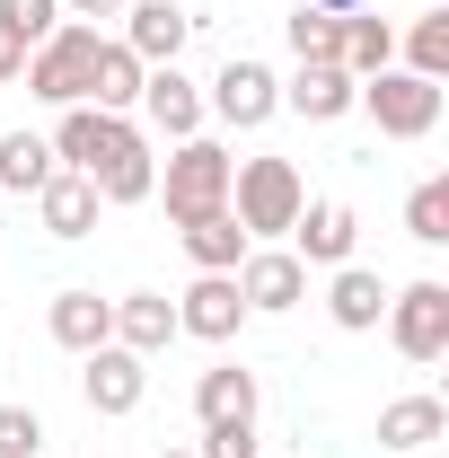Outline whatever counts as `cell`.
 <instances>
[{"mask_svg": "<svg viewBox=\"0 0 449 458\" xmlns=\"http://www.w3.org/2000/svg\"><path fill=\"white\" fill-rule=\"evenodd\" d=\"M194 458H256V423H203Z\"/></svg>", "mask_w": 449, "mask_h": 458, "instance_id": "obj_31", "label": "cell"}, {"mask_svg": "<svg viewBox=\"0 0 449 458\" xmlns=\"http://www.w3.org/2000/svg\"><path fill=\"white\" fill-rule=\"evenodd\" d=\"M441 432H449V405L441 397H388V405H379V441H388V450H432Z\"/></svg>", "mask_w": 449, "mask_h": 458, "instance_id": "obj_23", "label": "cell"}, {"mask_svg": "<svg viewBox=\"0 0 449 458\" xmlns=\"http://www.w3.org/2000/svg\"><path fill=\"white\" fill-rule=\"evenodd\" d=\"M89 62H97V27L89 18H62L54 36L27 54V89L45 106H89Z\"/></svg>", "mask_w": 449, "mask_h": 458, "instance_id": "obj_3", "label": "cell"}, {"mask_svg": "<svg viewBox=\"0 0 449 458\" xmlns=\"http://www.w3.org/2000/svg\"><path fill=\"white\" fill-rule=\"evenodd\" d=\"M45 327H54L62 352H97V344H114V300H97V291H54Z\"/></svg>", "mask_w": 449, "mask_h": 458, "instance_id": "obj_17", "label": "cell"}, {"mask_svg": "<svg viewBox=\"0 0 449 458\" xmlns=\"http://www.w3.org/2000/svg\"><path fill=\"white\" fill-rule=\"evenodd\" d=\"M238 300L265 309V318H282V309L309 300V265H300L291 247H247V256H238Z\"/></svg>", "mask_w": 449, "mask_h": 458, "instance_id": "obj_8", "label": "cell"}, {"mask_svg": "<svg viewBox=\"0 0 449 458\" xmlns=\"http://www.w3.org/2000/svg\"><path fill=\"white\" fill-rule=\"evenodd\" d=\"M132 0H62V18H123Z\"/></svg>", "mask_w": 449, "mask_h": 458, "instance_id": "obj_32", "label": "cell"}, {"mask_svg": "<svg viewBox=\"0 0 449 458\" xmlns=\"http://www.w3.org/2000/svg\"><path fill=\"white\" fill-rule=\"evenodd\" d=\"M106 203H150V185H159V159H150V132L132 123L123 141H114L106 159H97V176H89Z\"/></svg>", "mask_w": 449, "mask_h": 458, "instance_id": "obj_16", "label": "cell"}, {"mask_svg": "<svg viewBox=\"0 0 449 458\" xmlns=\"http://www.w3.org/2000/svg\"><path fill=\"white\" fill-rule=\"evenodd\" d=\"M282 36H291V54H300V62H335L343 18H335V9H309V0H300V9L282 18Z\"/></svg>", "mask_w": 449, "mask_h": 458, "instance_id": "obj_27", "label": "cell"}, {"mask_svg": "<svg viewBox=\"0 0 449 458\" xmlns=\"http://www.w3.org/2000/svg\"><path fill=\"white\" fill-rule=\"evenodd\" d=\"M18 71H27V45H18V36L0 27V80H18Z\"/></svg>", "mask_w": 449, "mask_h": 458, "instance_id": "obj_33", "label": "cell"}, {"mask_svg": "<svg viewBox=\"0 0 449 458\" xmlns=\"http://www.w3.org/2000/svg\"><path fill=\"white\" fill-rule=\"evenodd\" d=\"M89 370H80V397L89 414H132V405L150 397V361L141 352H123V344H97V352H80Z\"/></svg>", "mask_w": 449, "mask_h": 458, "instance_id": "obj_7", "label": "cell"}, {"mask_svg": "<svg viewBox=\"0 0 449 458\" xmlns=\"http://www.w3.org/2000/svg\"><path fill=\"white\" fill-rule=\"evenodd\" d=\"M54 176V141L45 132H0V194H36Z\"/></svg>", "mask_w": 449, "mask_h": 458, "instance_id": "obj_25", "label": "cell"}, {"mask_svg": "<svg viewBox=\"0 0 449 458\" xmlns=\"http://www.w3.org/2000/svg\"><path fill=\"white\" fill-rule=\"evenodd\" d=\"M0 27H9L27 54H36V45H45V36L62 27V0H0Z\"/></svg>", "mask_w": 449, "mask_h": 458, "instance_id": "obj_29", "label": "cell"}, {"mask_svg": "<svg viewBox=\"0 0 449 458\" xmlns=\"http://www.w3.org/2000/svg\"><path fill=\"white\" fill-rule=\"evenodd\" d=\"M326 318H335L343 335H370V327L388 318V283H379L370 265H335V291H326Z\"/></svg>", "mask_w": 449, "mask_h": 458, "instance_id": "obj_19", "label": "cell"}, {"mask_svg": "<svg viewBox=\"0 0 449 458\" xmlns=\"http://www.w3.org/2000/svg\"><path fill=\"white\" fill-rule=\"evenodd\" d=\"M405 229H414L423 247H441V238H449V176H423V185L405 194Z\"/></svg>", "mask_w": 449, "mask_h": 458, "instance_id": "obj_28", "label": "cell"}, {"mask_svg": "<svg viewBox=\"0 0 449 458\" xmlns=\"http://www.w3.org/2000/svg\"><path fill=\"white\" fill-rule=\"evenodd\" d=\"M141 114H150L159 141H194V132H203V89H194L176 62H159V71L141 80Z\"/></svg>", "mask_w": 449, "mask_h": 458, "instance_id": "obj_11", "label": "cell"}, {"mask_svg": "<svg viewBox=\"0 0 449 458\" xmlns=\"http://www.w3.org/2000/svg\"><path fill=\"white\" fill-rule=\"evenodd\" d=\"M238 327H247V300H238V274H194V291L176 300V335L229 344Z\"/></svg>", "mask_w": 449, "mask_h": 458, "instance_id": "obj_10", "label": "cell"}, {"mask_svg": "<svg viewBox=\"0 0 449 458\" xmlns=\"http://www.w3.org/2000/svg\"><path fill=\"white\" fill-rule=\"evenodd\" d=\"M352 247H361V221L343 203H300V221H291V256L300 265H352Z\"/></svg>", "mask_w": 449, "mask_h": 458, "instance_id": "obj_14", "label": "cell"}, {"mask_svg": "<svg viewBox=\"0 0 449 458\" xmlns=\"http://www.w3.org/2000/svg\"><path fill=\"white\" fill-rule=\"evenodd\" d=\"M405 71L414 80H449V9H423L405 27Z\"/></svg>", "mask_w": 449, "mask_h": 458, "instance_id": "obj_26", "label": "cell"}, {"mask_svg": "<svg viewBox=\"0 0 449 458\" xmlns=\"http://www.w3.org/2000/svg\"><path fill=\"white\" fill-rule=\"evenodd\" d=\"M176 238H185V256H194V274H238V256L256 247V238H247V229L229 221V212H203V221H185Z\"/></svg>", "mask_w": 449, "mask_h": 458, "instance_id": "obj_20", "label": "cell"}, {"mask_svg": "<svg viewBox=\"0 0 449 458\" xmlns=\"http://www.w3.org/2000/svg\"><path fill=\"white\" fill-rule=\"evenodd\" d=\"M229 168H238V159H229L221 141L194 132V141H176V150H168V168H159L150 194H168V221L185 229V221H203V212H229Z\"/></svg>", "mask_w": 449, "mask_h": 458, "instance_id": "obj_2", "label": "cell"}, {"mask_svg": "<svg viewBox=\"0 0 449 458\" xmlns=\"http://www.w3.org/2000/svg\"><path fill=\"white\" fill-rule=\"evenodd\" d=\"M159 458H194V450H159Z\"/></svg>", "mask_w": 449, "mask_h": 458, "instance_id": "obj_35", "label": "cell"}, {"mask_svg": "<svg viewBox=\"0 0 449 458\" xmlns=\"http://www.w3.org/2000/svg\"><path fill=\"white\" fill-rule=\"evenodd\" d=\"M114 344L123 352H168L176 344V300H159V291H132V300H114Z\"/></svg>", "mask_w": 449, "mask_h": 458, "instance_id": "obj_18", "label": "cell"}, {"mask_svg": "<svg viewBox=\"0 0 449 458\" xmlns=\"http://www.w3.org/2000/svg\"><path fill=\"white\" fill-rule=\"evenodd\" d=\"M335 62L352 71V80L388 71V62H396V27H388V18H361V9H352V18H343V45H335Z\"/></svg>", "mask_w": 449, "mask_h": 458, "instance_id": "obj_24", "label": "cell"}, {"mask_svg": "<svg viewBox=\"0 0 449 458\" xmlns=\"http://www.w3.org/2000/svg\"><path fill=\"white\" fill-rule=\"evenodd\" d=\"M203 114H221L229 132H256V123H274V114H282V80L265 71V62L229 54V62H221V80L203 89Z\"/></svg>", "mask_w": 449, "mask_h": 458, "instance_id": "obj_5", "label": "cell"}, {"mask_svg": "<svg viewBox=\"0 0 449 458\" xmlns=\"http://www.w3.org/2000/svg\"><path fill=\"white\" fill-rule=\"evenodd\" d=\"M123 132H132V123H123V114H106V106H62V123H54V168L97 176V159H106Z\"/></svg>", "mask_w": 449, "mask_h": 458, "instance_id": "obj_12", "label": "cell"}, {"mask_svg": "<svg viewBox=\"0 0 449 458\" xmlns=\"http://www.w3.org/2000/svg\"><path fill=\"white\" fill-rule=\"evenodd\" d=\"M36 450H45V423L27 405H0V458H36Z\"/></svg>", "mask_w": 449, "mask_h": 458, "instance_id": "obj_30", "label": "cell"}, {"mask_svg": "<svg viewBox=\"0 0 449 458\" xmlns=\"http://www.w3.org/2000/svg\"><path fill=\"white\" fill-rule=\"evenodd\" d=\"M309 9H335V18H352V9H370V0H309Z\"/></svg>", "mask_w": 449, "mask_h": 458, "instance_id": "obj_34", "label": "cell"}, {"mask_svg": "<svg viewBox=\"0 0 449 458\" xmlns=\"http://www.w3.org/2000/svg\"><path fill=\"white\" fill-rule=\"evenodd\" d=\"M300 203H309V185H300L291 159H238L229 168V221L247 238H291Z\"/></svg>", "mask_w": 449, "mask_h": 458, "instance_id": "obj_1", "label": "cell"}, {"mask_svg": "<svg viewBox=\"0 0 449 458\" xmlns=\"http://www.w3.org/2000/svg\"><path fill=\"white\" fill-rule=\"evenodd\" d=\"M352 98H361V80H352L343 62H300V71L282 80V106L309 114V123H335V114H352Z\"/></svg>", "mask_w": 449, "mask_h": 458, "instance_id": "obj_13", "label": "cell"}, {"mask_svg": "<svg viewBox=\"0 0 449 458\" xmlns=\"http://www.w3.org/2000/svg\"><path fill=\"white\" fill-rule=\"evenodd\" d=\"M97 212H106V194H97L80 168H54L45 185H36V221L54 229V238H89V229H97Z\"/></svg>", "mask_w": 449, "mask_h": 458, "instance_id": "obj_15", "label": "cell"}, {"mask_svg": "<svg viewBox=\"0 0 449 458\" xmlns=\"http://www.w3.org/2000/svg\"><path fill=\"white\" fill-rule=\"evenodd\" d=\"M141 62L123 54L114 36H97V62H89V106H106V114H123V106H141Z\"/></svg>", "mask_w": 449, "mask_h": 458, "instance_id": "obj_22", "label": "cell"}, {"mask_svg": "<svg viewBox=\"0 0 449 458\" xmlns=\"http://www.w3.org/2000/svg\"><path fill=\"white\" fill-rule=\"evenodd\" d=\"M194 414L203 423H256V370H238V361L203 370L194 379Z\"/></svg>", "mask_w": 449, "mask_h": 458, "instance_id": "obj_21", "label": "cell"}, {"mask_svg": "<svg viewBox=\"0 0 449 458\" xmlns=\"http://www.w3.org/2000/svg\"><path fill=\"white\" fill-rule=\"evenodd\" d=\"M388 344L405 352V361H441L449 352V283L388 291Z\"/></svg>", "mask_w": 449, "mask_h": 458, "instance_id": "obj_6", "label": "cell"}, {"mask_svg": "<svg viewBox=\"0 0 449 458\" xmlns=\"http://www.w3.org/2000/svg\"><path fill=\"white\" fill-rule=\"evenodd\" d=\"M185 36H194V18H185L176 0H132V9H123V36H114V45L141 62V71H159V62H176V54H185Z\"/></svg>", "mask_w": 449, "mask_h": 458, "instance_id": "obj_9", "label": "cell"}, {"mask_svg": "<svg viewBox=\"0 0 449 458\" xmlns=\"http://www.w3.org/2000/svg\"><path fill=\"white\" fill-rule=\"evenodd\" d=\"M352 106L370 114L388 141H423V132L441 123V80H414V71H396V62H388V71H370V80H361V98H352Z\"/></svg>", "mask_w": 449, "mask_h": 458, "instance_id": "obj_4", "label": "cell"}]
</instances>
